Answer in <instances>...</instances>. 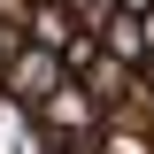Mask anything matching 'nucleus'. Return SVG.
<instances>
[{"mask_svg": "<svg viewBox=\"0 0 154 154\" xmlns=\"http://www.w3.org/2000/svg\"><path fill=\"white\" fill-rule=\"evenodd\" d=\"M46 154H62V146H46Z\"/></svg>", "mask_w": 154, "mask_h": 154, "instance_id": "obj_12", "label": "nucleus"}, {"mask_svg": "<svg viewBox=\"0 0 154 154\" xmlns=\"http://www.w3.org/2000/svg\"><path fill=\"white\" fill-rule=\"evenodd\" d=\"M100 46H108L116 62H131V69H139V54H146V38H139V16H123V8H116V16L100 23Z\"/></svg>", "mask_w": 154, "mask_h": 154, "instance_id": "obj_5", "label": "nucleus"}, {"mask_svg": "<svg viewBox=\"0 0 154 154\" xmlns=\"http://www.w3.org/2000/svg\"><path fill=\"white\" fill-rule=\"evenodd\" d=\"M69 77H77V85H85L93 100H100V108H123V100L139 93V69H131V62H116L108 46H100V54L85 62V69H69Z\"/></svg>", "mask_w": 154, "mask_h": 154, "instance_id": "obj_3", "label": "nucleus"}, {"mask_svg": "<svg viewBox=\"0 0 154 154\" xmlns=\"http://www.w3.org/2000/svg\"><path fill=\"white\" fill-rule=\"evenodd\" d=\"M116 8H123V16H146V8H154V0H116Z\"/></svg>", "mask_w": 154, "mask_h": 154, "instance_id": "obj_9", "label": "nucleus"}, {"mask_svg": "<svg viewBox=\"0 0 154 154\" xmlns=\"http://www.w3.org/2000/svg\"><path fill=\"white\" fill-rule=\"evenodd\" d=\"M139 38H146V54H154V8H146V16H139Z\"/></svg>", "mask_w": 154, "mask_h": 154, "instance_id": "obj_8", "label": "nucleus"}, {"mask_svg": "<svg viewBox=\"0 0 154 154\" xmlns=\"http://www.w3.org/2000/svg\"><path fill=\"white\" fill-rule=\"evenodd\" d=\"M139 93L154 100V54H139Z\"/></svg>", "mask_w": 154, "mask_h": 154, "instance_id": "obj_7", "label": "nucleus"}, {"mask_svg": "<svg viewBox=\"0 0 154 154\" xmlns=\"http://www.w3.org/2000/svg\"><path fill=\"white\" fill-rule=\"evenodd\" d=\"M0 116H8V100H0Z\"/></svg>", "mask_w": 154, "mask_h": 154, "instance_id": "obj_11", "label": "nucleus"}, {"mask_svg": "<svg viewBox=\"0 0 154 154\" xmlns=\"http://www.w3.org/2000/svg\"><path fill=\"white\" fill-rule=\"evenodd\" d=\"M62 77H69V62H62L54 46H31V38H23L16 54L0 62V100H16V116H31L38 100L62 85Z\"/></svg>", "mask_w": 154, "mask_h": 154, "instance_id": "obj_2", "label": "nucleus"}, {"mask_svg": "<svg viewBox=\"0 0 154 154\" xmlns=\"http://www.w3.org/2000/svg\"><path fill=\"white\" fill-rule=\"evenodd\" d=\"M62 154H100V146H93V139H85V146H62Z\"/></svg>", "mask_w": 154, "mask_h": 154, "instance_id": "obj_10", "label": "nucleus"}, {"mask_svg": "<svg viewBox=\"0 0 154 154\" xmlns=\"http://www.w3.org/2000/svg\"><path fill=\"white\" fill-rule=\"evenodd\" d=\"M100 116H108V108H100V100L85 93L77 77H62V85L38 100L23 123L38 131V146H85V139H100Z\"/></svg>", "mask_w": 154, "mask_h": 154, "instance_id": "obj_1", "label": "nucleus"}, {"mask_svg": "<svg viewBox=\"0 0 154 154\" xmlns=\"http://www.w3.org/2000/svg\"><path fill=\"white\" fill-rule=\"evenodd\" d=\"M23 16H31V0H0V62L23 46Z\"/></svg>", "mask_w": 154, "mask_h": 154, "instance_id": "obj_6", "label": "nucleus"}, {"mask_svg": "<svg viewBox=\"0 0 154 154\" xmlns=\"http://www.w3.org/2000/svg\"><path fill=\"white\" fill-rule=\"evenodd\" d=\"M23 38H31V46H54V54H69L77 38V8L69 0H31V16H23Z\"/></svg>", "mask_w": 154, "mask_h": 154, "instance_id": "obj_4", "label": "nucleus"}]
</instances>
